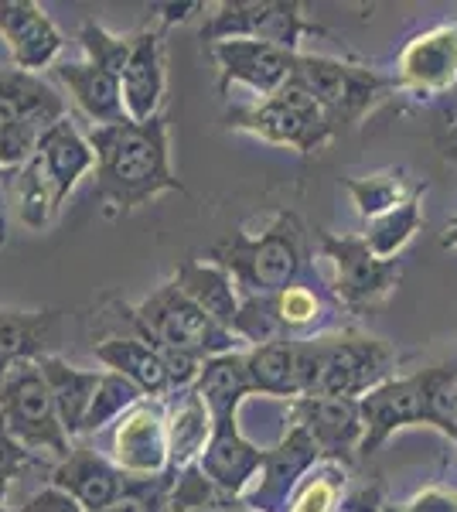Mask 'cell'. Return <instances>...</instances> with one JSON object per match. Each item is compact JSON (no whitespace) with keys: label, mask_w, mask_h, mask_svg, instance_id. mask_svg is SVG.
<instances>
[{"label":"cell","mask_w":457,"mask_h":512,"mask_svg":"<svg viewBox=\"0 0 457 512\" xmlns=\"http://www.w3.org/2000/svg\"><path fill=\"white\" fill-rule=\"evenodd\" d=\"M89 144L96 151V202L103 219L130 216L164 192H188L171 168L164 113L144 123L123 120L116 127H93Z\"/></svg>","instance_id":"obj_1"},{"label":"cell","mask_w":457,"mask_h":512,"mask_svg":"<svg viewBox=\"0 0 457 512\" xmlns=\"http://www.w3.org/2000/svg\"><path fill=\"white\" fill-rule=\"evenodd\" d=\"M400 355L382 338L355 332L352 325L338 332L301 342L304 396H335V400H362L386 379H393Z\"/></svg>","instance_id":"obj_2"},{"label":"cell","mask_w":457,"mask_h":512,"mask_svg":"<svg viewBox=\"0 0 457 512\" xmlns=\"http://www.w3.org/2000/svg\"><path fill=\"white\" fill-rule=\"evenodd\" d=\"M209 260L236 280L243 297H277L294 287L304 270V222L297 212H280L260 236H222Z\"/></svg>","instance_id":"obj_3"},{"label":"cell","mask_w":457,"mask_h":512,"mask_svg":"<svg viewBox=\"0 0 457 512\" xmlns=\"http://www.w3.org/2000/svg\"><path fill=\"white\" fill-rule=\"evenodd\" d=\"M116 311L130 321L137 338H144L154 349H178V352L198 355V359H215V355L239 352V338L232 335L229 328H222L219 321H212L205 315L174 280L157 287V291L151 297H144L137 308L116 304Z\"/></svg>","instance_id":"obj_4"},{"label":"cell","mask_w":457,"mask_h":512,"mask_svg":"<svg viewBox=\"0 0 457 512\" xmlns=\"http://www.w3.org/2000/svg\"><path fill=\"white\" fill-rule=\"evenodd\" d=\"M0 427L28 454H48L55 461H65L72 454L55 396L38 362H14L7 369L0 383Z\"/></svg>","instance_id":"obj_5"},{"label":"cell","mask_w":457,"mask_h":512,"mask_svg":"<svg viewBox=\"0 0 457 512\" xmlns=\"http://www.w3.org/2000/svg\"><path fill=\"white\" fill-rule=\"evenodd\" d=\"M226 127L243 130V134H253L277 147H294L301 154L321 151L338 134L335 123L324 117L318 99L311 96V89L297 76L280 93L260 99V103L232 106L226 113Z\"/></svg>","instance_id":"obj_6"},{"label":"cell","mask_w":457,"mask_h":512,"mask_svg":"<svg viewBox=\"0 0 457 512\" xmlns=\"http://www.w3.org/2000/svg\"><path fill=\"white\" fill-rule=\"evenodd\" d=\"M294 76L311 89L318 99L324 117L342 127H359V123L386 103L396 93L393 79L379 76L372 65H362L355 59H328V55H297Z\"/></svg>","instance_id":"obj_7"},{"label":"cell","mask_w":457,"mask_h":512,"mask_svg":"<svg viewBox=\"0 0 457 512\" xmlns=\"http://www.w3.org/2000/svg\"><path fill=\"white\" fill-rule=\"evenodd\" d=\"M260 41L297 52L304 38H331L328 28L304 18V4L297 0H222L202 24L205 45L219 41Z\"/></svg>","instance_id":"obj_8"},{"label":"cell","mask_w":457,"mask_h":512,"mask_svg":"<svg viewBox=\"0 0 457 512\" xmlns=\"http://www.w3.org/2000/svg\"><path fill=\"white\" fill-rule=\"evenodd\" d=\"M318 250L331 263V294L342 301L348 315H365L379 308L403 277L400 260L376 256L365 236H335L318 229Z\"/></svg>","instance_id":"obj_9"},{"label":"cell","mask_w":457,"mask_h":512,"mask_svg":"<svg viewBox=\"0 0 457 512\" xmlns=\"http://www.w3.org/2000/svg\"><path fill=\"white\" fill-rule=\"evenodd\" d=\"M396 93L437 99L457 89V21L434 24L403 45L393 76Z\"/></svg>","instance_id":"obj_10"},{"label":"cell","mask_w":457,"mask_h":512,"mask_svg":"<svg viewBox=\"0 0 457 512\" xmlns=\"http://www.w3.org/2000/svg\"><path fill=\"white\" fill-rule=\"evenodd\" d=\"M110 458L130 478L168 472V400H140L116 420Z\"/></svg>","instance_id":"obj_11"},{"label":"cell","mask_w":457,"mask_h":512,"mask_svg":"<svg viewBox=\"0 0 457 512\" xmlns=\"http://www.w3.org/2000/svg\"><path fill=\"white\" fill-rule=\"evenodd\" d=\"M321 465V451L311 441V434L301 424H290L284 437L277 441V448L267 451L263 461L260 485L253 492H246V509L249 512H287L294 502V492L301 489V482L314 468Z\"/></svg>","instance_id":"obj_12"},{"label":"cell","mask_w":457,"mask_h":512,"mask_svg":"<svg viewBox=\"0 0 457 512\" xmlns=\"http://www.w3.org/2000/svg\"><path fill=\"white\" fill-rule=\"evenodd\" d=\"M290 424H301L318 444L321 461L352 468L362 451V410L359 400H335V396H301L290 403Z\"/></svg>","instance_id":"obj_13"},{"label":"cell","mask_w":457,"mask_h":512,"mask_svg":"<svg viewBox=\"0 0 457 512\" xmlns=\"http://www.w3.org/2000/svg\"><path fill=\"white\" fill-rule=\"evenodd\" d=\"M209 55L219 69V89L226 93L232 82L239 86H249L260 99H267L273 93L287 86L294 79L297 69V55L301 52H287V48L277 45H260V41H219V45H209Z\"/></svg>","instance_id":"obj_14"},{"label":"cell","mask_w":457,"mask_h":512,"mask_svg":"<svg viewBox=\"0 0 457 512\" xmlns=\"http://www.w3.org/2000/svg\"><path fill=\"white\" fill-rule=\"evenodd\" d=\"M362 410V451L359 458H372L396 431L410 424H423V393L417 373L393 376L359 400Z\"/></svg>","instance_id":"obj_15"},{"label":"cell","mask_w":457,"mask_h":512,"mask_svg":"<svg viewBox=\"0 0 457 512\" xmlns=\"http://www.w3.org/2000/svg\"><path fill=\"white\" fill-rule=\"evenodd\" d=\"M0 38L11 48L14 65L35 76L58 59L65 45L62 31L35 0H0Z\"/></svg>","instance_id":"obj_16"},{"label":"cell","mask_w":457,"mask_h":512,"mask_svg":"<svg viewBox=\"0 0 457 512\" xmlns=\"http://www.w3.org/2000/svg\"><path fill=\"white\" fill-rule=\"evenodd\" d=\"M263 461H267V451H260L253 441H246L243 431H239V417H232L215 424L209 448L202 451V458L195 465L229 499H246L249 482L260 478L263 472Z\"/></svg>","instance_id":"obj_17"},{"label":"cell","mask_w":457,"mask_h":512,"mask_svg":"<svg viewBox=\"0 0 457 512\" xmlns=\"http://www.w3.org/2000/svg\"><path fill=\"white\" fill-rule=\"evenodd\" d=\"M164 38L168 31L161 24H147L137 28V45L130 55L127 69H123V106H127V117L144 123L161 117V99L164 86H168V65H164Z\"/></svg>","instance_id":"obj_18"},{"label":"cell","mask_w":457,"mask_h":512,"mask_svg":"<svg viewBox=\"0 0 457 512\" xmlns=\"http://www.w3.org/2000/svg\"><path fill=\"white\" fill-rule=\"evenodd\" d=\"M52 485L72 495L86 512H103L123 499V492L130 489V475L93 448H72L69 458L52 468Z\"/></svg>","instance_id":"obj_19"},{"label":"cell","mask_w":457,"mask_h":512,"mask_svg":"<svg viewBox=\"0 0 457 512\" xmlns=\"http://www.w3.org/2000/svg\"><path fill=\"white\" fill-rule=\"evenodd\" d=\"M31 164L38 168L41 181H45L48 192L55 198V205L62 209V202L72 195L79 178L96 164V151L89 144V137H82L76 123L65 117L41 137L38 154L31 158Z\"/></svg>","instance_id":"obj_20"},{"label":"cell","mask_w":457,"mask_h":512,"mask_svg":"<svg viewBox=\"0 0 457 512\" xmlns=\"http://www.w3.org/2000/svg\"><path fill=\"white\" fill-rule=\"evenodd\" d=\"M65 117V99L41 76L24 69H0V130L28 120L55 127Z\"/></svg>","instance_id":"obj_21"},{"label":"cell","mask_w":457,"mask_h":512,"mask_svg":"<svg viewBox=\"0 0 457 512\" xmlns=\"http://www.w3.org/2000/svg\"><path fill=\"white\" fill-rule=\"evenodd\" d=\"M55 79L69 89L79 110L93 120V127H116V123L130 120L127 106H123L120 79L106 69H96L89 62H58Z\"/></svg>","instance_id":"obj_22"},{"label":"cell","mask_w":457,"mask_h":512,"mask_svg":"<svg viewBox=\"0 0 457 512\" xmlns=\"http://www.w3.org/2000/svg\"><path fill=\"white\" fill-rule=\"evenodd\" d=\"M171 280L212 321H219V325L229 328V332L236 328V318H239V311H243V294H239L236 280H232L226 270L219 267V263L188 256V260L178 263V270H174ZM232 335H236V332H232Z\"/></svg>","instance_id":"obj_23"},{"label":"cell","mask_w":457,"mask_h":512,"mask_svg":"<svg viewBox=\"0 0 457 512\" xmlns=\"http://www.w3.org/2000/svg\"><path fill=\"white\" fill-rule=\"evenodd\" d=\"M215 431V420L205 407V400L198 390H181L171 393L168 403V472L181 475L185 468L195 465L202 458V451L209 448Z\"/></svg>","instance_id":"obj_24"},{"label":"cell","mask_w":457,"mask_h":512,"mask_svg":"<svg viewBox=\"0 0 457 512\" xmlns=\"http://www.w3.org/2000/svg\"><path fill=\"white\" fill-rule=\"evenodd\" d=\"M93 355L106 366V373L127 376L130 383H137L140 390H144V396H154V400L171 396L168 369H164L161 352H157L154 345H147L144 338L113 335V338H106V342H96Z\"/></svg>","instance_id":"obj_25"},{"label":"cell","mask_w":457,"mask_h":512,"mask_svg":"<svg viewBox=\"0 0 457 512\" xmlns=\"http://www.w3.org/2000/svg\"><path fill=\"white\" fill-rule=\"evenodd\" d=\"M246 369L253 393L277 396V400H301L304 376H301V342H270L246 352Z\"/></svg>","instance_id":"obj_26"},{"label":"cell","mask_w":457,"mask_h":512,"mask_svg":"<svg viewBox=\"0 0 457 512\" xmlns=\"http://www.w3.org/2000/svg\"><path fill=\"white\" fill-rule=\"evenodd\" d=\"M38 366H41V373H45L48 390L55 396V407L65 424V434L69 437L82 434V424H86V414H89V407H93V396L99 390L103 373L76 369L65 359H58V355H41Z\"/></svg>","instance_id":"obj_27"},{"label":"cell","mask_w":457,"mask_h":512,"mask_svg":"<svg viewBox=\"0 0 457 512\" xmlns=\"http://www.w3.org/2000/svg\"><path fill=\"white\" fill-rule=\"evenodd\" d=\"M195 390L205 400L215 424L239 417L243 400L253 393L249 369H246V352H226V355H215V359H205Z\"/></svg>","instance_id":"obj_28"},{"label":"cell","mask_w":457,"mask_h":512,"mask_svg":"<svg viewBox=\"0 0 457 512\" xmlns=\"http://www.w3.org/2000/svg\"><path fill=\"white\" fill-rule=\"evenodd\" d=\"M342 185L348 188V195L359 205V216L365 222L386 216V212L400 209L403 202H410L413 195L427 192V181H410L406 168H389L379 175H365V178H342Z\"/></svg>","instance_id":"obj_29"},{"label":"cell","mask_w":457,"mask_h":512,"mask_svg":"<svg viewBox=\"0 0 457 512\" xmlns=\"http://www.w3.org/2000/svg\"><path fill=\"white\" fill-rule=\"evenodd\" d=\"M417 379L423 393V424L437 427L457 444V359L420 369Z\"/></svg>","instance_id":"obj_30"},{"label":"cell","mask_w":457,"mask_h":512,"mask_svg":"<svg viewBox=\"0 0 457 512\" xmlns=\"http://www.w3.org/2000/svg\"><path fill=\"white\" fill-rule=\"evenodd\" d=\"M423 192L413 195L410 202H403L400 209L386 212V216L372 219L369 222V233H365V243H369V250L382 256V260H393L396 253L403 250L406 243H410L413 236L420 233L423 226Z\"/></svg>","instance_id":"obj_31"},{"label":"cell","mask_w":457,"mask_h":512,"mask_svg":"<svg viewBox=\"0 0 457 512\" xmlns=\"http://www.w3.org/2000/svg\"><path fill=\"white\" fill-rule=\"evenodd\" d=\"M79 45H82V52H86L89 65L106 69L110 76L123 79V69H127L130 55H134V45H137V31H130V35H113V31H106L103 24L82 21Z\"/></svg>","instance_id":"obj_32"},{"label":"cell","mask_w":457,"mask_h":512,"mask_svg":"<svg viewBox=\"0 0 457 512\" xmlns=\"http://www.w3.org/2000/svg\"><path fill=\"white\" fill-rule=\"evenodd\" d=\"M140 400H147V396L137 383H130V379L120 373H103L99 390L93 396V407H89V414H86V424H82V434L103 431L110 420H120L127 410H134Z\"/></svg>","instance_id":"obj_33"},{"label":"cell","mask_w":457,"mask_h":512,"mask_svg":"<svg viewBox=\"0 0 457 512\" xmlns=\"http://www.w3.org/2000/svg\"><path fill=\"white\" fill-rule=\"evenodd\" d=\"M345 478H348V468L321 461V465L307 475V482L301 485V492L294 495L287 512H335L345 495Z\"/></svg>","instance_id":"obj_34"},{"label":"cell","mask_w":457,"mask_h":512,"mask_svg":"<svg viewBox=\"0 0 457 512\" xmlns=\"http://www.w3.org/2000/svg\"><path fill=\"white\" fill-rule=\"evenodd\" d=\"M386 512H457V492L430 485V489L417 492L410 502H403V506H396V509L386 506Z\"/></svg>","instance_id":"obj_35"},{"label":"cell","mask_w":457,"mask_h":512,"mask_svg":"<svg viewBox=\"0 0 457 512\" xmlns=\"http://www.w3.org/2000/svg\"><path fill=\"white\" fill-rule=\"evenodd\" d=\"M335 512H386V485L369 482L359 489H348Z\"/></svg>","instance_id":"obj_36"},{"label":"cell","mask_w":457,"mask_h":512,"mask_svg":"<svg viewBox=\"0 0 457 512\" xmlns=\"http://www.w3.org/2000/svg\"><path fill=\"white\" fill-rule=\"evenodd\" d=\"M21 512H86V509H82L72 495L48 485V489H41L38 495H31L28 506H21Z\"/></svg>","instance_id":"obj_37"},{"label":"cell","mask_w":457,"mask_h":512,"mask_svg":"<svg viewBox=\"0 0 457 512\" xmlns=\"http://www.w3.org/2000/svg\"><path fill=\"white\" fill-rule=\"evenodd\" d=\"M195 11H202V4H151L147 7V14H151V21L154 24H161L164 31H171L174 24H181V21H188Z\"/></svg>","instance_id":"obj_38"},{"label":"cell","mask_w":457,"mask_h":512,"mask_svg":"<svg viewBox=\"0 0 457 512\" xmlns=\"http://www.w3.org/2000/svg\"><path fill=\"white\" fill-rule=\"evenodd\" d=\"M440 246H454V250H457V216L444 226V236H440Z\"/></svg>","instance_id":"obj_39"},{"label":"cell","mask_w":457,"mask_h":512,"mask_svg":"<svg viewBox=\"0 0 457 512\" xmlns=\"http://www.w3.org/2000/svg\"><path fill=\"white\" fill-rule=\"evenodd\" d=\"M171 512H202V509H171Z\"/></svg>","instance_id":"obj_40"},{"label":"cell","mask_w":457,"mask_h":512,"mask_svg":"<svg viewBox=\"0 0 457 512\" xmlns=\"http://www.w3.org/2000/svg\"><path fill=\"white\" fill-rule=\"evenodd\" d=\"M0 512H21V509H7V506H0Z\"/></svg>","instance_id":"obj_41"}]
</instances>
